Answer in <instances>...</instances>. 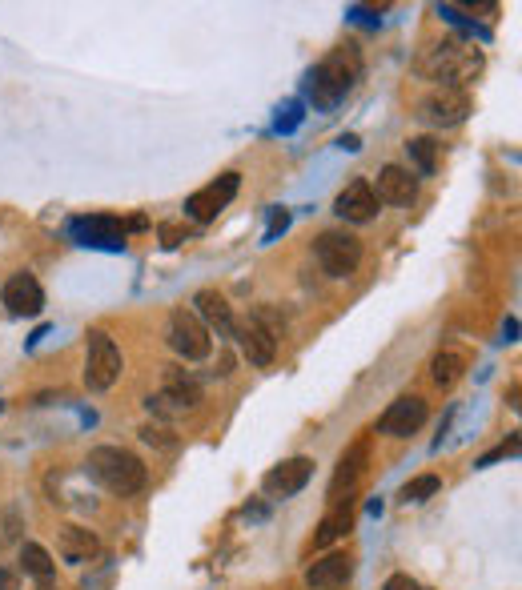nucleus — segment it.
<instances>
[{
    "mask_svg": "<svg viewBox=\"0 0 522 590\" xmlns=\"http://www.w3.org/2000/svg\"><path fill=\"white\" fill-rule=\"evenodd\" d=\"M358 81H362V53H358V45H342L310 69L306 97L314 101V109H334L350 97V89Z\"/></svg>",
    "mask_w": 522,
    "mask_h": 590,
    "instance_id": "f257e3e1",
    "label": "nucleus"
},
{
    "mask_svg": "<svg viewBox=\"0 0 522 590\" xmlns=\"http://www.w3.org/2000/svg\"><path fill=\"white\" fill-rule=\"evenodd\" d=\"M418 73L426 81H438L442 89H466V81H474L482 73V49L462 45V41H438L418 57Z\"/></svg>",
    "mask_w": 522,
    "mask_h": 590,
    "instance_id": "f03ea898",
    "label": "nucleus"
},
{
    "mask_svg": "<svg viewBox=\"0 0 522 590\" xmlns=\"http://www.w3.org/2000/svg\"><path fill=\"white\" fill-rule=\"evenodd\" d=\"M89 474L109 490V494H117V498H133V494H141L145 490V482H149V470H145V462L133 454V450H121V446H97V450H89Z\"/></svg>",
    "mask_w": 522,
    "mask_h": 590,
    "instance_id": "7ed1b4c3",
    "label": "nucleus"
},
{
    "mask_svg": "<svg viewBox=\"0 0 522 590\" xmlns=\"http://www.w3.org/2000/svg\"><path fill=\"white\" fill-rule=\"evenodd\" d=\"M121 370H125V358H121L117 342L105 330H93L89 346H85V386L89 390H113Z\"/></svg>",
    "mask_w": 522,
    "mask_h": 590,
    "instance_id": "20e7f679",
    "label": "nucleus"
},
{
    "mask_svg": "<svg viewBox=\"0 0 522 590\" xmlns=\"http://www.w3.org/2000/svg\"><path fill=\"white\" fill-rule=\"evenodd\" d=\"M314 257H318L322 273H330V277H350V273H358V265H362V241H358L354 233L326 229V233L314 241Z\"/></svg>",
    "mask_w": 522,
    "mask_h": 590,
    "instance_id": "39448f33",
    "label": "nucleus"
},
{
    "mask_svg": "<svg viewBox=\"0 0 522 590\" xmlns=\"http://www.w3.org/2000/svg\"><path fill=\"white\" fill-rule=\"evenodd\" d=\"M418 117L434 129H454L470 117V93L466 89H442L434 85L422 101H418Z\"/></svg>",
    "mask_w": 522,
    "mask_h": 590,
    "instance_id": "423d86ee",
    "label": "nucleus"
},
{
    "mask_svg": "<svg viewBox=\"0 0 522 590\" xmlns=\"http://www.w3.org/2000/svg\"><path fill=\"white\" fill-rule=\"evenodd\" d=\"M165 338H169L173 354H181L185 362H201V358L213 354V338H209V330L193 318V310H173V314H169Z\"/></svg>",
    "mask_w": 522,
    "mask_h": 590,
    "instance_id": "0eeeda50",
    "label": "nucleus"
},
{
    "mask_svg": "<svg viewBox=\"0 0 522 590\" xmlns=\"http://www.w3.org/2000/svg\"><path fill=\"white\" fill-rule=\"evenodd\" d=\"M237 189H241V177H237V173H221L217 181H209V185H201L197 193H189L185 213H189L197 225H209V221H217L221 209H229V201L237 197Z\"/></svg>",
    "mask_w": 522,
    "mask_h": 590,
    "instance_id": "6e6552de",
    "label": "nucleus"
},
{
    "mask_svg": "<svg viewBox=\"0 0 522 590\" xmlns=\"http://www.w3.org/2000/svg\"><path fill=\"white\" fill-rule=\"evenodd\" d=\"M197 402H201L197 382H193L185 370L169 366V370H165V390L149 398V410H153V414H165V418H177V414L197 410Z\"/></svg>",
    "mask_w": 522,
    "mask_h": 590,
    "instance_id": "1a4fd4ad",
    "label": "nucleus"
},
{
    "mask_svg": "<svg viewBox=\"0 0 522 590\" xmlns=\"http://www.w3.org/2000/svg\"><path fill=\"white\" fill-rule=\"evenodd\" d=\"M229 334L237 338V350H241V358H245L249 366H261V370L274 366V358H278V334L261 326V318L233 322Z\"/></svg>",
    "mask_w": 522,
    "mask_h": 590,
    "instance_id": "9d476101",
    "label": "nucleus"
},
{
    "mask_svg": "<svg viewBox=\"0 0 522 590\" xmlns=\"http://www.w3.org/2000/svg\"><path fill=\"white\" fill-rule=\"evenodd\" d=\"M426 418H430L426 402H422L418 394H402V398H394V402L386 406V414L378 418V434L410 438V434H418V430L426 426Z\"/></svg>",
    "mask_w": 522,
    "mask_h": 590,
    "instance_id": "9b49d317",
    "label": "nucleus"
},
{
    "mask_svg": "<svg viewBox=\"0 0 522 590\" xmlns=\"http://www.w3.org/2000/svg\"><path fill=\"white\" fill-rule=\"evenodd\" d=\"M310 478H314V458L298 454V458L278 462L266 478H261V490H266L270 498H294V494H302V490H306V482H310Z\"/></svg>",
    "mask_w": 522,
    "mask_h": 590,
    "instance_id": "f8f14e48",
    "label": "nucleus"
},
{
    "mask_svg": "<svg viewBox=\"0 0 522 590\" xmlns=\"http://www.w3.org/2000/svg\"><path fill=\"white\" fill-rule=\"evenodd\" d=\"M0 302L9 306L13 318H37L45 310V289L33 273H13L5 281V289H0Z\"/></svg>",
    "mask_w": 522,
    "mask_h": 590,
    "instance_id": "ddd939ff",
    "label": "nucleus"
},
{
    "mask_svg": "<svg viewBox=\"0 0 522 590\" xmlns=\"http://www.w3.org/2000/svg\"><path fill=\"white\" fill-rule=\"evenodd\" d=\"M334 213H338V217H346V221H354V225L374 221V217H378V197H374V185H370V181H350V185L338 193Z\"/></svg>",
    "mask_w": 522,
    "mask_h": 590,
    "instance_id": "4468645a",
    "label": "nucleus"
},
{
    "mask_svg": "<svg viewBox=\"0 0 522 590\" xmlns=\"http://www.w3.org/2000/svg\"><path fill=\"white\" fill-rule=\"evenodd\" d=\"M69 233L81 245H105V249H125V225L113 217H73Z\"/></svg>",
    "mask_w": 522,
    "mask_h": 590,
    "instance_id": "2eb2a0df",
    "label": "nucleus"
},
{
    "mask_svg": "<svg viewBox=\"0 0 522 590\" xmlns=\"http://www.w3.org/2000/svg\"><path fill=\"white\" fill-rule=\"evenodd\" d=\"M366 462H370V438H358V442L342 454V462H338V470H334V482H330V502H334V506L342 502V490L350 494V490L358 486Z\"/></svg>",
    "mask_w": 522,
    "mask_h": 590,
    "instance_id": "dca6fc26",
    "label": "nucleus"
},
{
    "mask_svg": "<svg viewBox=\"0 0 522 590\" xmlns=\"http://www.w3.org/2000/svg\"><path fill=\"white\" fill-rule=\"evenodd\" d=\"M350 574H354V558L342 554V550H334V554L318 558V562L306 570V586H310V590H338V586L350 582Z\"/></svg>",
    "mask_w": 522,
    "mask_h": 590,
    "instance_id": "f3484780",
    "label": "nucleus"
},
{
    "mask_svg": "<svg viewBox=\"0 0 522 590\" xmlns=\"http://www.w3.org/2000/svg\"><path fill=\"white\" fill-rule=\"evenodd\" d=\"M193 318L213 334H229L233 330V310H229V302H225V293H217V289H201L197 298H193Z\"/></svg>",
    "mask_w": 522,
    "mask_h": 590,
    "instance_id": "a211bd4d",
    "label": "nucleus"
},
{
    "mask_svg": "<svg viewBox=\"0 0 522 590\" xmlns=\"http://www.w3.org/2000/svg\"><path fill=\"white\" fill-rule=\"evenodd\" d=\"M414 193H418V181L410 177V169L386 165V169L378 173V189H374L378 201H386V205H410Z\"/></svg>",
    "mask_w": 522,
    "mask_h": 590,
    "instance_id": "6ab92c4d",
    "label": "nucleus"
},
{
    "mask_svg": "<svg viewBox=\"0 0 522 590\" xmlns=\"http://www.w3.org/2000/svg\"><path fill=\"white\" fill-rule=\"evenodd\" d=\"M354 530V506L350 502H338L326 518H322V526H318V534H314V550H326V546H334L338 538H346Z\"/></svg>",
    "mask_w": 522,
    "mask_h": 590,
    "instance_id": "aec40b11",
    "label": "nucleus"
},
{
    "mask_svg": "<svg viewBox=\"0 0 522 590\" xmlns=\"http://www.w3.org/2000/svg\"><path fill=\"white\" fill-rule=\"evenodd\" d=\"M57 550H61V558H65V562H89V558H97L101 542H97V534H93V530H85V526H65V530H61Z\"/></svg>",
    "mask_w": 522,
    "mask_h": 590,
    "instance_id": "412c9836",
    "label": "nucleus"
},
{
    "mask_svg": "<svg viewBox=\"0 0 522 590\" xmlns=\"http://www.w3.org/2000/svg\"><path fill=\"white\" fill-rule=\"evenodd\" d=\"M462 370H466V354H462V350H442V354H434V362H430L434 386H454V382L462 378Z\"/></svg>",
    "mask_w": 522,
    "mask_h": 590,
    "instance_id": "4be33fe9",
    "label": "nucleus"
},
{
    "mask_svg": "<svg viewBox=\"0 0 522 590\" xmlns=\"http://www.w3.org/2000/svg\"><path fill=\"white\" fill-rule=\"evenodd\" d=\"M406 153H410V161L418 165V173H422V177L438 173V161H442V145H438L434 137H414V141H406Z\"/></svg>",
    "mask_w": 522,
    "mask_h": 590,
    "instance_id": "5701e85b",
    "label": "nucleus"
},
{
    "mask_svg": "<svg viewBox=\"0 0 522 590\" xmlns=\"http://www.w3.org/2000/svg\"><path fill=\"white\" fill-rule=\"evenodd\" d=\"M21 566H25V574H33V578H41V582L53 578V554H49L45 546H37V542H25V546H21Z\"/></svg>",
    "mask_w": 522,
    "mask_h": 590,
    "instance_id": "b1692460",
    "label": "nucleus"
},
{
    "mask_svg": "<svg viewBox=\"0 0 522 590\" xmlns=\"http://www.w3.org/2000/svg\"><path fill=\"white\" fill-rule=\"evenodd\" d=\"M438 490H442V478H438V474H418V478H410V482L402 486V494H398V498H402L406 506H418V502L434 498Z\"/></svg>",
    "mask_w": 522,
    "mask_h": 590,
    "instance_id": "393cba45",
    "label": "nucleus"
},
{
    "mask_svg": "<svg viewBox=\"0 0 522 590\" xmlns=\"http://www.w3.org/2000/svg\"><path fill=\"white\" fill-rule=\"evenodd\" d=\"M514 454H518V434H510V438H506L502 446H494L490 454H482V458H478V470H486V466H494L498 458H514Z\"/></svg>",
    "mask_w": 522,
    "mask_h": 590,
    "instance_id": "a878e982",
    "label": "nucleus"
},
{
    "mask_svg": "<svg viewBox=\"0 0 522 590\" xmlns=\"http://www.w3.org/2000/svg\"><path fill=\"white\" fill-rule=\"evenodd\" d=\"M298 121H302V105L298 101H290L286 109H278V133H294Z\"/></svg>",
    "mask_w": 522,
    "mask_h": 590,
    "instance_id": "bb28decb",
    "label": "nucleus"
},
{
    "mask_svg": "<svg viewBox=\"0 0 522 590\" xmlns=\"http://www.w3.org/2000/svg\"><path fill=\"white\" fill-rule=\"evenodd\" d=\"M141 438H145L149 446H165V450H173V446H177V438H169V430H165V426H141Z\"/></svg>",
    "mask_w": 522,
    "mask_h": 590,
    "instance_id": "cd10ccee",
    "label": "nucleus"
},
{
    "mask_svg": "<svg viewBox=\"0 0 522 590\" xmlns=\"http://www.w3.org/2000/svg\"><path fill=\"white\" fill-rule=\"evenodd\" d=\"M382 590H426V586H418V582H414L410 574H390Z\"/></svg>",
    "mask_w": 522,
    "mask_h": 590,
    "instance_id": "c85d7f7f",
    "label": "nucleus"
},
{
    "mask_svg": "<svg viewBox=\"0 0 522 590\" xmlns=\"http://www.w3.org/2000/svg\"><path fill=\"white\" fill-rule=\"evenodd\" d=\"M286 225H290V213H286V209H282V213H274V221H270V229H266V241H274Z\"/></svg>",
    "mask_w": 522,
    "mask_h": 590,
    "instance_id": "c756f323",
    "label": "nucleus"
},
{
    "mask_svg": "<svg viewBox=\"0 0 522 590\" xmlns=\"http://www.w3.org/2000/svg\"><path fill=\"white\" fill-rule=\"evenodd\" d=\"M161 237H165V245L173 249V245H181V229L177 225H161Z\"/></svg>",
    "mask_w": 522,
    "mask_h": 590,
    "instance_id": "7c9ffc66",
    "label": "nucleus"
},
{
    "mask_svg": "<svg viewBox=\"0 0 522 590\" xmlns=\"http://www.w3.org/2000/svg\"><path fill=\"white\" fill-rule=\"evenodd\" d=\"M338 145H342V149H350V153H358V149H362V141H358V133H346V137H342Z\"/></svg>",
    "mask_w": 522,
    "mask_h": 590,
    "instance_id": "2f4dec72",
    "label": "nucleus"
},
{
    "mask_svg": "<svg viewBox=\"0 0 522 590\" xmlns=\"http://www.w3.org/2000/svg\"><path fill=\"white\" fill-rule=\"evenodd\" d=\"M0 590H17V574H9V570H0Z\"/></svg>",
    "mask_w": 522,
    "mask_h": 590,
    "instance_id": "473e14b6",
    "label": "nucleus"
},
{
    "mask_svg": "<svg viewBox=\"0 0 522 590\" xmlns=\"http://www.w3.org/2000/svg\"><path fill=\"white\" fill-rule=\"evenodd\" d=\"M0 410H5V402H0Z\"/></svg>",
    "mask_w": 522,
    "mask_h": 590,
    "instance_id": "72a5a7b5",
    "label": "nucleus"
}]
</instances>
